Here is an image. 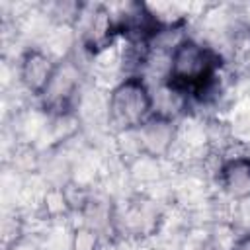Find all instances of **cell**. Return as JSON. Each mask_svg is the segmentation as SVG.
Segmentation results:
<instances>
[{"label": "cell", "instance_id": "cell-1", "mask_svg": "<svg viewBox=\"0 0 250 250\" xmlns=\"http://www.w3.org/2000/svg\"><path fill=\"white\" fill-rule=\"evenodd\" d=\"M219 68L221 57L215 47L197 37L184 35L168 53L164 80L182 88L191 98L207 100L211 92L219 90Z\"/></svg>", "mask_w": 250, "mask_h": 250}, {"label": "cell", "instance_id": "cell-2", "mask_svg": "<svg viewBox=\"0 0 250 250\" xmlns=\"http://www.w3.org/2000/svg\"><path fill=\"white\" fill-rule=\"evenodd\" d=\"M152 111V88L143 74L119 78L105 96V121L119 135L137 131Z\"/></svg>", "mask_w": 250, "mask_h": 250}, {"label": "cell", "instance_id": "cell-3", "mask_svg": "<svg viewBox=\"0 0 250 250\" xmlns=\"http://www.w3.org/2000/svg\"><path fill=\"white\" fill-rule=\"evenodd\" d=\"M82 76L84 74L78 59L70 53L62 55L57 61L55 72L39 98L41 107L55 117H64L76 109L82 98Z\"/></svg>", "mask_w": 250, "mask_h": 250}, {"label": "cell", "instance_id": "cell-4", "mask_svg": "<svg viewBox=\"0 0 250 250\" xmlns=\"http://www.w3.org/2000/svg\"><path fill=\"white\" fill-rule=\"evenodd\" d=\"M178 133L180 121L152 113L137 131H133L137 152L154 160L170 158L178 145Z\"/></svg>", "mask_w": 250, "mask_h": 250}, {"label": "cell", "instance_id": "cell-5", "mask_svg": "<svg viewBox=\"0 0 250 250\" xmlns=\"http://www.w3.org/2000/svg\"><path fill=\"white\" fill-rule=\"evenodd\" d=\"M55 66H57V59L53 57L51 51L39 45H29L18 57V68H16L18 82L27 94L41 98L55 72Z\"/></svg>", "mask_w": 250, "mask_h": 250}, {"label": "cell", "instance_id": "cell-6", "mask_svg": "<svg viewBox=\"0 0 250 250\" xmlns=\"http://www.w3.org/2000/svg\"><path fill=\"white\" fill-rule=\"evenodd\" d=\"M217 184L223 193L232 201H244L250 197V154L232 152L219 160Z\"/></svg>", "mask_w": 250, "mask_h": 250}, {"label": "cell", "instance_id": "cell-7", "mask_svg": "<svg viewBox=\"0 0 250 250\" xmlns=\"http://www.w3.org/2000/svg\"><path fill=\"white\" fill-rule=\"evenodd\" d=\"M6 250H43V246L39 242H35L33 238H25V236H18L10 242V246Z\"/></svg>", "mask_w": 250, "mask_h": 250}, {"label": "cell", "instance_id": "cell-8", "mask_svg": "<svg viewBox=\"0 0 250 250\" xmlns=\"http://www.w3.org/2000/svg\"><path fill=\"white\" fill-rule=\"evenodd\" d=\"M230 250H250V230H246L244 234H240L238 238H234Z\"/></svg>", "mask_w": 250, "mask_h": 250}]
</instances>
